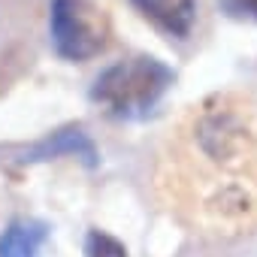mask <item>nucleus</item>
<instances>
[{"instance_id":"obj_2","label":"nucleus","mask_w":257,"mask_h":257,"mask_svg":"<svg viewBox=\"0 0 257 257\" xmlns=\"http://www.w3.org/2000/svg\"><path fill=\"white\" fill-rule=\"evenodd\" d=\"M176 85V70L155 55H131L109 64L94 79L88 97L109 118L137 121L146 118Z\"/></svg>"},{"instance_id":"obj_7","label":"nucleus","mask_w":257,"mask_h":257,"mask_svg":"<svg viewBox=\"0 0 257 257\" xmlns=\"http://www.w3.org/2000/svg\"><path fill=\"white\" fill-rule=\"evenodd\" d=\"M85 257H127V248L115 236H109L106 230H88Z\"/></svg>"},{"instance_id":"obj_1","label":"nucleus","mask_w":257,"mask_h":257,"mask_svg":"<svg viewBox=\"0 0 257 257\" xmlns=\"http://www.w3.org/2000/svg\"><path fill=\"white\" fill-rule=\"evenodd\" d=\"M161 191L200 233H251L257 227V106L239 94H212L194 106L164 155Z\"/></svg>"},{"instance_id":"obj_4","label":"nucleus","mask_w":257,"mask_h":257,"mask_svg":"<svg viewBox=\"0 0 257 257\" xmlns=\"http://www.w3.org/2000/svg\"><path fill=\"white\" fill-rule=\"evenodd\" d=\"M7 155H10L7 161H13V164H40V161H55V158H79L88 170H94L100 164L97 146L85 134L82 124H67L55 134H46L43 140H37L31 146L7 149Z\"/></svg>"},{"instance_id":"obj_3","label":"nucleus","mask_w":257,"mask_h":257,"mask_svg":"<svg viewBox=\"0 0 257 257\" xmlns=\"http://www.w3.org/2000/svg\"><path fill=\"white\" fill-rule=\"evenodd\" d=\"M49 40L61 61L85 64L112 43V19L97 0H52Z\"/></svg>"},{"instance_id":"obj_8","label":"nucleus","mask_w":257,"mask_h":257,"mask_svg":"<svg viewBox=\"0 0 257 257\" xmlns=\"http://www.w3.org/2000/svg\"><path fill=\"white\" fill-rule=\"evenodd\" d=\"M218 10L239 22V25H257V0H215Z\"/></svg>"},{"instance_id":"obj_6","label":"nucleus","mask_w":257,"mask_h":257,"mask_svg":"<svg viewBox=\"0 0 257 257\" xmlns=\"http://www.w3.org/2000/svg\"><path fill=\"white\" fill-rule=\"evenodd\" d=\"M49 230L40 221H13L0 236V257H37Z\"/></svg>"},{"instance_id":"obj_5","label":"nucleus","mask_w":257,"mask_h":257,"mask_svg":"<svg viewBox=\"0 0 257 257\" xmlns=\"http://www.w3.org/2000/svg\"><path fill=\"white\" fill-rule=\"evenodd\" d=\"M131 7L173 40H188L197 25V0H131Z\"/></svg>"}]
</instances>
